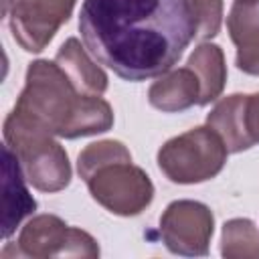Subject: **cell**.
Returning a JSON list of instances; mask_svg holds the SVG:
<instances>
[{
	"instance_id": "6da1fadb",
	"label": "cell",
	"mask_w": 259,
	"mask_h": 259,
	"mask_svg": "<svg viewBox=\"0 0 259 259\" xmlns=\"http://www.w3.org/2000/svg\"><path fill=\"white\" fill-rule=\"evenodd\" d=\"M79 30L91 57L125 81L170 71L196 36L186 0H83Z\"/></svg>"
},
{
	"instance_id": "7a4b0ae2",
	"label": "cell",
	"mask_w": 259,
	"mask_h": 259,
	"mask_svg": "<svg viewBox=\"0 0 259 259\" xmlns=\"http://www.w3.org/2000/svg\"><path fill=\"white\" fill-rule=\"evenodd\" d=\"M4 123L75 140L107 132L113 111L99 95L79 93L55 61L38 59L28 65L24 89Z\"/></svg>"
},
{
	"instance_id": "3957f363",
	"label": "cell",
	"mask_w": 259,
	"mask_h": 259,
	"mask_svg": "<svg viewBox=\"0 0 259 259\" xmlns=\"http://www.w3.org/2000/svg\"><path fill=\"white\" fill-rule=\"evenodd\" d=\"M227 154L229 150L212 127H194L158 150V166L176 184H198L223 170Z\"/></svg>"
},
{
	"instance_id": "277c9868",
	"label": "cell",
	"mask_w": 259,
	"mask_h": 259,
	"mask_svg": "<svg viewBox=\"0 0 259 259\" xmlns=\"http://www.w3.org/2000/svg\"><path fill=\"white\" fill-rule=\"evenodd\" d=\"M4 144L18 156L26 180L40 192H59L71 182V164L55 136L4 123Z\"/></svg>"
},
{
	"instance_id": "5b68a950",
	"label": "cell",
	"mask_w": 259,
	"mask_h": 259,
	"mask_svg": "<svg viewBox=\"0 0 259 259\" xmlns=\"http://www.w3.org/2000/svg\"><path fill=\"white\" fill-rule=\"evenodd\" d=\"M91 196L109 212L119 217L140 214L154 198V184L150 176L132 158H119L93 170L87 178Z\"/></svg>"
},
{
	"instance_id": "8992f818",
	"label": "cell",
	"mask_w": 259,
	"mask_h": 259,
	"mask_svg": "<svg viewBox=\"0 0 259 259\" xmlns=\"http://www.w3.org/2000/svg\"><path fill=\"white\" fill-rule=\"evenodd\" d=\"M16 255L24 257H99L95 239L75 227H69L55 214H38L30 219L18 237Z\"/></svg>"
},
{
	"instance_id": "52a82bcc",
	"label": "cell",
	"mask_w": 259,
	"mask_h": 259,
	"mask_svg": "<svg viewBox=\"0 0 259 259\" xmlns=\"http://www.w3.org/2000/svg\"><path fill=\"white\" fill-rule=\"evenodd\" d=\"M77 0H8L4 12L14 40L26 53H40L65 24Z\"/></svg>"
},
{
	"instance_id": "ba28073f",
	"label": "cell",
	"mask_w": 259,
	"mask_h": 259,
	"mask_svg": "<svg viewBox=\"0 0 259 259\" xmlns=\"http://www.w3.org/2000/svg\"><path fill=\"white\" fill-rule=\"evenodd\" d=\"M214 231L212 210L196 200H174L160 217V237L168 251L184 257L208 253Z\"/></svg>"
},
{
	"instance_id": "9c48e42d",
	"label": "cell",
	"mask_w": 259,
	"mask_h": 259,
	"mask_svg": "<svg viewBox=\"0 0 259 259\" xmlns=\"http://www.w3.org/2000/svg\"><path fill=\"white\" fill-rule=\"evenodd\" d=\"M227 28L237 47V67L259 77V0H235L227 16Z\"/></svg>"
},
{
	"instance_id": "30bf717a",
	"label": "cell",
	"mask_w": 259,
	"mask_h": 259,
	"mask_svg": "<svg viewBox=\"0 0 259 259\" xmlns=\"http://www.w3.org/2000/svg\"><path fill=\"white\" fill-rule=\"evenodd\" d=\"M2 170H4V219H2V233L8 239L16 227L34 212L36 202L30 196L24 184V170L20 166L18 156L4 144L2 148Z\"/></svg>"
},
{
	"instance_id": "8fae6325",
	"label": "cell",
	"mask_w": 259,
	"mask_h": 259,
	"mask_svg": "<svg viewBox=\"0 0 259 259\" xmlns=\"http://www.w3.org/2000/svg\"><path fill=\"white\" fill-rule=\"evenodd\" d=\"M200 99V83L192 69H170L160 75L148 89V101L152 107L176 113L192 107Z\"/></svg>"
},
{
	"instance_id": "7c38bea8",
	"label": "cell",
	"mask_w": 259,
	"mask_h": 259,
	"mask_svg": "<svg viewBox=\"0 0 259 259\" xmlns=\"http://www.w3.org/2000/svg\"><path fill=\"white\" fill-rule=\"evenodd\" d=\"M55 63L61 67V71L67 75V79L73 83V87L83 95H101L107 89V75L97 63L85 53L81 42L71 36L67 38L57 57Z\"/></svg>"
},
{
	"instance_id": "4fadbf2b",
	"label": "cell",
	"mask_w": 259,
	"mask_h": 259,
	"mask_svg": "<svg viewBox=\"0 0 259 259\" xmlns=\"http://www.w3.org/2000/svg\"><path fill=\"white\" fill-rule=\"evenodd\" d=\"M206 125L212 127L229 152H243L253 146L245 127V95L233 93L223 97L206 115Z\"/></svg>"
},
{
	"instance_id": "5bb4252c",
	"label": "cell",
	"mask_w": 259,
	"mask_h": 259,
	"mask_svg": "<svg viewBox=\"0 0 259 259\" xmlns=\"http://www.w3.org/2000/svg\"><path fill=\"white\" fill-rule=\"evenodd\" d=\"M186 67L194 71L200 83L198 105H208L223 93L227 83V65H225L223 49L219 45H212V42L198 45L188 57Z\"/></svg>"
},
{
	"instance_id": "9a60e30c",
	"label": "cell",
	"mask_w": 259,
	"mask_h": 259,
	"mask_svg": "<svg viewBox=\"0 0 259 259\" xmlns=\"http://www.w3.org/2000/svg\"><path fill=\"white\" fill-rule=\"evenodd\" d=\"M221 253L227 259H259V229L249 219H231L223 225Z\"/></svg>"
},
{
	"instance_id": "2e32d148",
	"label": "cell",
	"mask_w": 259,
	"mask_h": 259,
	"mask_svg": "<svg viewBox=\"0 0 259 259\" xmlns=\"http://www.w3.org/2000/svg\"><path fill=\"white\" fill-rule=\"evenodd\" d=\"M119 158H132L130 150L117 142V140H101V142H95V144H89L77 158V170H79V176L85 180L93 170H97L99 166L107 164V162H113V160H119Z\"/></svg>"
},
{
	"instance_id": "e0dca14e",
	"label": "cell",
	"mask_w": 259,
	"mask_h": 259,
	"mask_svg": "<svg viewBox=\"0 0 259 259\" xmlns=\"http://www.w3.org/2000/svg\"><path fill=\"white\" fill-rule=\"evenodd\" d=\"M186 2L196 22V38L217 36L223 22V0H186Z\"/></svg>"
},
{
	"instance_id": "ac0fdd59",
	"label": "cell",
	"mask_w": 259,
	"mask_h": 259,
	"mask_svg": "<svg viewBox=\"0 0 259 259\" xmlns=\"http://www.w3.org/2000/svg\"><path fill=\"white\" fill-rule=\"evenodd\" d=\"M245 127L255 144H259V93L245 95Z\"/></svg>"
},
{
	"instance_id": "d6986e66",
	"label": "cell",
	"mask_w": 259,
	"mask_h": 259,
	"mask_svg": "<svg viewBox=\"0 0 259 259\" xmlns=\"http://www.w3.org/2000/svg\"><path fill=\"white\" fill-rule=\"evenodd\" d=\"M6 2H8V0H4V4H6Z\"/></svg>"
}]
</instances>
